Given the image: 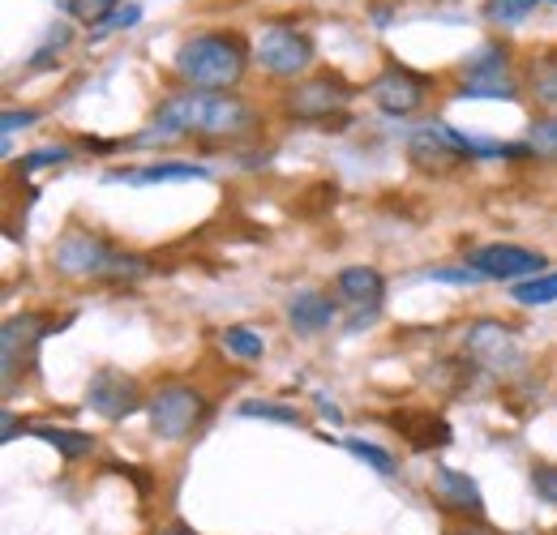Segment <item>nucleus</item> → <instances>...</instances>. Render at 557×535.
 I'll use <instances>...</instances> for the list:
<instances>
[{
	"mask_svg": "<svg viewBox=\"0 0 557 535\" xmlns=\"http://www.w3.org/2000/svg\"><path fill=\"white\" fill-rule=\"evenodd\" d=\"M446 535H502V532H493L488 523L472 519V523H455V527H446Z\"/></svg>",
	"mask_w": 557,
	"mask_h": 535,
	"instance_id": "473e14b6",
	"label": "nucleus"
},
{
	"mask_svg": "<svg viewBox=\"0 0 557 535\" xmlns=\"http://www.w3.org/2000/svg\"><path fill=\"white\" fill-rule=\"evenodd\" d=\"M391 424H395L399 433H408V441H412L417 450H429V446H450V424H446V420H437V415H429V411H395V415H391Z\"/></svg>",
	"mask_w": 557,
	"mask_h": 535,
	"instance_id": "dca6fc26",
	"label": "nucleus"
},
{
	"mask_svg": "<svg viewBox=\"0 0 557 535\" xmlns=\"http://www.w3.org/2000/svg\"><path fill=\"white\" fill-rule=\"evenodd\" d=\"M373 17H377L373 26H391V9H386V4H377V9H373Z\"/></svg>",
	"mask_w": 557,
	"mask_h": 535,
	"instance_id": "c9c22d12",
	"label": "nucleus"
},
{
	"mask_svg": "<svg viewBox=\"0 0 557 535\" xmlns=\"http://www.w3.org/2000/svg\"><path fill=\"white\" fill-rule=\"evenodd\" d=\"M429 278H437V283H476L481 274H476L472 266H463V270H433Z\"/></svg>",
	"mask_w": 557,
	"mask_h": 535,
	"instance_id": "2f4dec72",
	"label": "nucleus"
},
{
	"mask_svg": "<svg viewBox=\"0 0 557 535\" xmlns=\"http://www.w3.org/2000/svg\"><path fill=\"white\" fill-rule=\"evenodd\" d=\"M348 446V455H356L360 463H369V468L377 471V475H395V459H391V450H382V446H373V441H360V437H348L344 441Z\"/></svg>",
	"mask_w": 557,
	"mask_h": 535,
	"instance_id": "393cba45",
	"label": "nucleus"
},
{
	"mask_svg": "<svg viewBox=\"0 0 557 535\" xmlns=\"http://www.w3.org/2000/svg\"><path fill=\"white\" fill-rule=\"evenodd\" d=\"M515 304H523V309H545V304H557V270H545V274H536V278H528V283H515Z\"/></svg>",
	"mask_w": 557,
	"mask_h": 535,
	"instance_id": "aec40b11",
	"label": "nucleus"
},
{
	"mask_svg": "<svg viewBox=\"0 0 557 535\" xmlns=\"http://www.w3.org/2000/svg\"><path fill=\"white\" fill-rule=\"evenodd\" d=\"M481 73H510V48L506 43L476 48V57H468V65H463V77H481Z\"/></svg>",
	"mask_w": 557,
	"mask_h": 535,
	"instance_id": "b1692460",
	"label": "nucleus"
},
{
	"mask_svg": "<svg viewBox=\"0 0 557 535\" xmlns=\"http://www.w3.org/2000/svg\"><path fill=\"white\" fill-rule=\"evenodd\" d=\"M154 535H194V532H189V527H181V523H176V527H163V532H154Z\"/></svg>",
	"mask_w": 557,
	"mask_h": 535,
	"instance_id": "e433bc0d",
	"label": "nucleus"
},
{
	"mask_svg": "<svg viewBox=\"0 0 557 535\" xmlns=\"http://www.w3.org/2000/svg\"><path fill=\"white\" fill-rule=\"evenodd\" d=\"M532 488L541 501H549L557 510V468H532Z\"/></svg>",
	"mask_w": 557,
	"mask_h": 535,
	"instance_id": "c85d7f7f",
	"label": "nucleus"
},
{
	"mask_svg": "<svg viewBox=\"0 0 557 535\" xmlns=\"http://www.w3.org/2000/svg\"><path fill=\"white\" fill-rule=\"evenodd\" d=\"M35 121H39V112H30V108H26V112H13V108H9V112L0 116V129H4V137H13L17 129H30Z\"/></svg>",
	"mask_w": 557,
	"mask_h": 535,
	"instance_id": "c756f323",
	"label": "nucleus"
},
{
	"mask_svg": "<svg viewBox=\"0 0 557 535\" xmlns=\"http://www.w3.org/2000/svg\"><path fill=\"white\" fill-rule=\"evenodd\" d=\"M433 501L463 519H485V493L472 475L455 468H433Z\"/></svg>",
	"mask_w": 557,
	"mask_h": 535,
	"instance_id": "f8f14e48",
	"label": "nucleus"
},
{
	"mask_svg": "<svg viewBox=\"0 0 557 535\" xmlns=\"http://www.w3.org/2000/svg\"><path fill=\"white\" fill-rule=\"evenodd\" d=\"M86 402H90L95 415L121 424V420H129L134 411H141L150 399H141V386L129 373H121V369H99V373L90 377V386H86Z\"/></svg>",
	"mask_w": 557,
	"mask_h": 535,
	"instance_id": "9b49d317",
	"label": "nucleus"
},
{
	"mask_svg": "<svg viewBox=\"0 0 557 535\" xmlns=\"http://www.w3.org/2000/svg\"><path fill=\"white\" fill-rule=\"evenodd\" d=\"M459 99H519V82L510 73H481V77H459Z\"/></svg>",
	"mask_w": 557,
	"mask_h": 535,
	"instance_id": "a211bd4d",
	"label": "nucleus"
},
{
	"mask_svg": "<svg viewBox=\"0 0 557 535\" xmlns=\"http://www.w3.org/2000/svg\"><path fill=\"white\" fill-rule=\"evenodd\" d=\"M253 61L267 69L271 77H292L300 82L313 69V39L305 30H296L292 22H275L258 35L253 43Z\"/></svg>",
	"mask_w": 557,
	"mask_h": 535,
	"instance_id": "0eeeda50",
	"label": "nucleus"
},
{
	"mask_svg": "<svg viewBox=\"0 0 557 535\" xmlns=\"http://www.w3.org/2000/svg\"><path fill=\"white\" fill-rule=\"evenodd\" d=\"M70 13L86 26H108V17L116 13V0H73Z\"/></svg>",
	"mask_w": 557,
	"mask_h": 535,
	"instance_id": "bb28decb",
	"label": "nucleus"
},
{
	"mask_svg": "<svg viewBox=\"0 0 557 535\" xmlns=\"http://www.w3.org/2000/svg\"><path fill=\"white\" fill-rule=\"evenodd\" d=\"M210 399L198 386H185V382H172V386H159L150 402H146V415H150V433L159 441H185L198 433V424L207 420Z\"/></svg>",
	"mask_w": 557,
	"mask_h": 535,
	"instance_id": "20e7f679",
	"label": "nucleus"
},
{
	"mask_svg": "<svg viewBox=\"0 0 557 535\" xmlns=\"http://www.w3.org/2000/svg\"><path fill=\"white\" fill-rule=\"evenodd\" d=\"M335 287H339V296L348 300L356 313L360 309H377L382 296H386V278L373 266H344L339 278H335Z\"/></svg>",
	"mask_w": 557,
	"mask_h": 535,
	"instance_id": "4468645a",
	"label": "nucleus"
},
{
	"mask_svg": "<svg viewBox=\"0 0 557 535\" xmlns=\"http://www.w3.org/2000/svg\"><path fill=\"white\" fill-rule=\"evenodd\" d=\"M536 4H557V0H485V22H493V26H519Z\"/></svg>",
	"mask_w": 557,
	"mask_h": 535,
	"instance_id": "5701e85b",
	"label": "nucleus"
},
{
	"mask_svg": "<svg viewBox=\"0 0 557 535\" xmlns=\"http://www.w3.org/2000/svg\"><path fill=\"white\" fill-rule=\"evenodd\" d=\"M57 331V318L52 313H17L4 322L0 343H4V390H13V377L17 369H26L39 351V343Z\"/></svg>",
	"mask_w": 557,
	"mask_h": 535,
	"instance_id": "9d476101",
	"label": "nucleus"
},
{
	"mask_svg": "<svg viewBox=\"0 0 557 535\" xmlns=\"http://www.w3.org/2000/svg\"><path fill=\"white\" fill-rule=\"evenodd\" d=\"M335 318H339V309H335V300L322 296V291H296V296L287 300V322H292L296 335H305V338L331 331Z\"/></svg>",
	"mask_w": 557,
	"mask_h": 535,
	"instance_id": "ddd939ff",
	"label": "nucleus"
},
{
	"mask_svg": "<svg viewBox=\"0 0 557 535\" xmlns=\"http://www.w3.org/2000/svg\"><path fill=\"white\" fill-rule=\"evenodd\" d=\"M262 129V116L232 90H181L159 103L150 129H141L134 141H181V137H202V141H245Z\"/></svg>",
	"mask_w": 557,
	"mask_h": 535,
	"instance_id": "f257e3e1",
	"label": "nucleus"
},
{
	"mask_svg": "<svg viewBox=\"0 0 557 535\" xmlns=\"http://www.w3.org/2000/svg\"><path fill=\"white\" fill-rule=\"evenodd\" d=\"M240 415H249V420H278V424H300V415L292 407H275V402H240Z\"/></svg>",
	"mask_w": 557,
	"mask_h": 535,
	"instance_id": "cd10ccee",
	"label": "nucleus"
},
{
	"mask_svg": "<svg viewBox=\"0 0 557 535\" xmlns=\"http://www.w3.org/2000/svg\"><path fill=\"white\" fill-rule=\"evenodd\" d=\"M52 270L61 278H116V283H125V278L146 274V262L134 258V253H121L99 232L73 227L52 245Z\"/></svg>",
	"mask_w": 557,
	"mask_h": 535,
	"instance_id": "7ed1b4c3",
	"label": "nucleus"
},
{
	"mask_svg": "<svg viewBox=\"0 0 557 535\" xmlns=\"http://www.w3.org/2000/svg\"><path fill=\"white\" fill-rule=\"evenodd\" d=\"M523 90H532V99H536V108L545 116H557V48L528 61V69H523Z\"/></svg>",
	"mask_w": 557,
	"mask_h": 535,
	"instance_id": "2eb2a0df",
	"label": "nucleus"
},
{
	"mask_svg": "<svg viewBox=\"0 0 557 535\" xmlns=\"http://www.w3.org/2000/svg\"><path fill=\"white\" fill-rule=\"evenodd\" d=\"M249 61H253V48L236 30H202L181 43L176 77L189 90H232L245 82Z\"/></svg>",
	"mask_w": 557,
	"mask_h": 535,
	"instance_id": "f03ea898",
	"label": "nucleus"
},
{
	"mask_svg": "<svg viewBox=\"0 0 557 535\" xmlns=\"http://www.w3.org/2000/svg\"><path fill=\"white\" fill-rule=\"evenodd\" d=\"M318 411H322V415H331V420H335V424H339V420H344V415H339V407H335V402H326V399H318Z\"/></svg>",
	"mask_w": 557,
	"mask_h": 535,
	"instance_id": "f704fd0d",
	"label": "nucleus"
},
{
	"mask_svg": "<svg viewBox=\"0 0 557 535\" xmlns=\"http://www.w3.org/2000/svg\"><path fill=\"white\" fill-rule=\"evenodd\" d=\"M30 433H35V437H44L48 446H57V455H61V459H70V463H77V459H86V455L95 450V437H90V433H77V428H57V424H35Z\"/></svg>",
	"mask_w": 557,
	"mask_h": 535,
	"instance_id": "6ab92c4d",
	"label": "nucleus"
},
{
	"mask_svg": "<svg viewBox=\"0 0 557 535\" xmlns=\"http://www.w3.org/2000/svg\"><path fill=\"white\" fill-rule=\"evenodd\" d=\"M463 266H472L481 278H497V283H528V278L545 274V253L523 249V245H481L463 258Z\"/></svg>",
	"mask_w": 557,
	"mask_h": 535,
	"instance_id": "1a4fd4ad",
	"label": "nucleus"
},
{
	"mask_svg": "<svg viewBox=\"0 0 557 535\" xmlns=\"http://www.w3.org/2000/svg\"><path fill=\"white\" fill-rule=\"evenodd\" d=\"M138 17H141L138 4H125V9H116V13L108 17V26H103V30H121V26L129 30V26H138Z\"/></svg>",
	"mask_w": 557,
	"mask_h": 535,
	"instance_id": "7c9ffc66",
	"label": "nucleus"
},
{
	"mask_svg": "<svg viewBox=\"0 0 557 535\" xmlns=\"http://www.w3.org/2000/svg\"><path fill=\"white\" fill-rule=\"evenodd\" d=\"M17 428H22V424H17V415H13V411H4V433H0V437H4V441H13V437H17Z\"/></svg>",
	"mask_w": 557,
	"mask_h": 535,
	"instance_id": "72a5a7b5",
	"label": "nucleus"
},
{
	"mask_svg": "<svg viewBox=\"0 0 557 535\" xmlns=\"http://www.w3.org/2000/svg\"><path fill=\"white\" fill-rule=\"evenodd\" d=\"M348 82L339 73H313V77H300L283 90V116L287 121H300V125H318V121H335L344 108L351 103Z\"/></svg>",
	"mask_w": 557,
	"mask_h": 535,
	"instance_id": "423d86ee",
	"label": "nucleus"
},
{
	"mask_svg": "<svg viewBox=\"0 0 557 535\" xmlns=\"http://www.w3.org/2000/svg\"><path fill=\"white\" fill-rule=\"evenodd\" d=\"M429 90H433V82L408 65H386L369 82V99L386 116H412V112H420L424 99H429Z\"/></svg>",
	"mask_w": 557,
	"mask_h": 535,
	"instance_id": "6e6552de",
	"label": "nucleus"
},
{
	"mask_svg": "<svg viewBox=\"0 0 557 535\" xmlns=\"http://www.w3.org/2000/svg\"><path fill=\"white\" fill-rule=\"evenodd\" d=\"M73 150L70 146H39V150H30L26 159H22V172L30 176V172H44V167H61V163H70Z\"/></svg>",
	"mask_w": 557,
	"mask_h": 535,
	"instance_id": "a878e982",
	"label": "nucleus"
},
{
	"mask_svg": "<svg viewBox=\"0 0 557 535\" xmlns=\"http://www.w3.org/2000/svg\"><path fill=\"white\" fill-rule=\"evenodd\" d=\"M219 343L232 351V356H240V360H262L267 356V338L258 335V331H249V326H227Z\"/></svg>",
	"mask_w": 557,
	"mask_h": 535,
	"instance_id": "4be33fe9",
	"label": "nucleus"
},
{
	"mask_svg": "<svg viewBox=\"0 0 557 535\" xmlns=\"http://www.w3.org/2000/svg\"><path fill=\"white\" fill-rule=\"evenodd\" d=\"M463 356H468L472 369H481L488 377H519L523 364H528L515 326L493 322V318H481V322L468 326V335H463Z\"/></svg>",
	"mask_w": 557,
	"mask_h": 535,
	"instance_id": "39448f33",
	"label": "nucleus"
},
{
	"mask_svg": "<svg viewBox=\"0 0 557 535\" xmlns=\"http://www.w3.org/2000/svg\"><path fill=\"white\" fill-rule=\"evenodd\" d=\"M202 163H150L141 172H108V181H134V185H159V181H207Z\"/></svg>",
	"mask_w": 557,
	"mask_h": 535,
	"instance_id": "f3484780",
	"label": "nucleus"
},
{
	"mask_svg": "<svg viewBox=\"0 0 557 535\" xmlns=\"http://www.w3.org/2000/svg\"><path fill=\"white\" fill-rule=\"evenodd\" d=\"M528 150L532 159H545V163H557V116H536L528 125Z\"/></svg>",
	"mask_w": 557,
	"mask_h": 535,
	"instance_id": "412c9836",
	"label": "nucleus"
}]
</instances>
